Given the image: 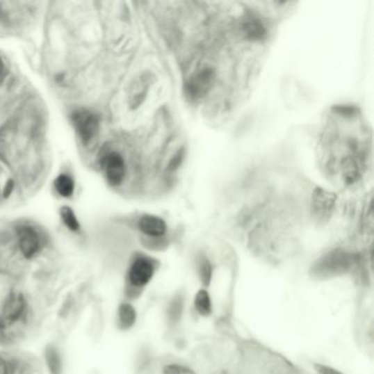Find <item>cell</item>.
Wrapping results in <instances>:
<instances>
[{
  "label": "cell",
  "mask_w": 374,
  "mask_h": 374,
  "mask_svg": "<svg viewBox=\"0 0 374 374\" xmlns=\"http://www.w3.org/2000/svg\"><path fill=\"white\" fill-rule=\"evenodd\" d=\"M156 273V261L153 258L138 254L131 260L125 275V296L129 300L138 298L143 288L151 282Z\"/></svg>",
  "instance_id": "1"
},
{
  "label": "cell",
  "mask_w": 374,
  "mask_h": 374,
  "mask_svg": "<svg viewBox=\"0 0 374 374\" xmlns=\"http://www.w3.org/2000/svg\"><path fill=\"white\" fill-rule=\"evenodd\" d=\"M199 276H200L201 281L204 286H209L212 279V266H211L210 261L208 258L202 257L199 260Z\"/></svg>",
  "instance_id": "17"
},
{
  "label": "cell",
  "mask_w": 374,
  "mask_h": 374,
  "mask_svg": "<svg viewBox=\"0 0 374 374\" xmlns=\"http://www.w3.org/2000/svg\"><path fill=\"white\" fill-rule=\"evenodd\" d=\"M102 168L111 186H120L124 180L127 166L124 158L117 152H110L102 158Z\"/></svg>",
  "instance_id": "7"
},
{
  "label": "cell",
  "mask_w": 374,
  "mask_h": 374,
  "mask_svg": "<svg viewBox=\"0 0 374 374\" xmlns=\"http://www.w3.org/2000/svg\"><path fill=\"white\" fill-rule=\"evenodd\" d=\"M163 374H197L189 366L180 364H167L161 369Z\"/></svg>",
  "instance_id": "18"
},
{
  "label": "cell",
  "mask_w": 374,
  "mask_h": 374,
  "mask_svg": "<svg viewBox=\"0 0 374 374\" xmlns=\"http://www.w3.org/2000/svg\"><path fill=\"white\" fill-rule=\"evenodd\" d=\"M17 248L21 257L33 260L41 254L44 241L41 233L31 225H20L16 229Z\"/></svg>",
  "instance_id": "3"
},
{
  "label": "cell",
  "mask_w": 374,
  "mask_h": 374,
  "mask_svg": "<svg viewBox=\"0 0 374 374\" xmlns=\"http://www.w3.org/2000/svg\"><path fill=\"white\" fill-rule=\"evenodd\" d=\"M195 307L197 312L202 316H209L212 313V301L206 290L197 292L195 299Z\"/></svg>",
  "instance_id": "14"
},
{
  "label": "cell",
  "mask_w": 374,
  "mask_h": 374,
  "mask_svg": "<svg viewBox=\"0 0 374 374\" xmlns=\"http://www.w3.org/2000/svg\"><path fill=\"white\" fill-rule=\"evenodd\" d=\"M138 320V312L134 305L129 301L120 303L117 309V326L121 330H130Z\"/></svg>",
  "instance_id": "10"
},
{
  "label": "cell",
  "mask_w": 374,
  "mask_h": 374,
  "mask_svg": "<svg viewBox=\"0 0 374 374\" xmlns=\"http://www.w3.org/2000/svg\"><path fill=\"white\" fill-rule=\"evenodd\" d=\"M138 229L143 233L145 236L152 238H159L164 236L167 233L166 222L161 218L155 216H143L138 220Z\"/></svg>",
  "instance_id": "9"
},
{
  "label": "cell",
  "mask_w": 374,
  "mask_h": 374,
  "mask_svg": "<svg viewBox=\"0 0 374 374\" xmlns=\"http://www.w3.org/2000/svg\"><path fill=\"white\" fill-rule=\"evenodd\" d=\"M54 188L56 193L63 197H70L75 191V182L73 178L66 174L58 176L54 181Z\"/></svg>",
  "instance_id": "12"
},
{
  "label": "cell",
  "mask_w": 374,
  "mask_h": 374,
  "mask_svg": "<svg viewBox=\"0 0 374 374\" xmlns=\"http://www.w3.org/2000/svg\"><path fill=\"white\" fill-rule=\"evenodd\" d=\"M30 304L24 292L9 290L0 304V318L7 330L22 325L29 318Z\"/></svg>",
  "instance_id": "2"
},
{
  "label": "cell",
  "mask_w": 374,
  "mask_h": 374,
  "mask_svg": "<svg viewBox=\"0 0 374 374\" xmlns=\"http://www.w3.org/2000/svg\"><path fill=\"white\" fill-rule=\"evenodd\" d=\"M8 330L6 328V326L3 325V320L0 318V343H3L5 341L6 337L8 335Z\"/></svg>",
  "instance_id": "21"
},
{
  "label": "cell",
  "mask_w": 374,
  "mask_h": 374,
  "mask_svg": "<svg viewBox=\"0 0 374 374\" xmlns=\"http://www.w3.org/2000/svg\"><path fill=\"white\" fill-rule=\"evenodd\" d=\"M214 79L216 74L210 68L197 72L186 83L185 91L188 98L191 100H200L204 98L213 86Z\"/></svg>",
  "instance_id": "5"
},
{
  "label": "cell",
  "mask_w": 374,
  "mask_h": 374,
  "mask_svg": "<svg viewBox=\"0 0 374 374\" xmlns=\"http://www.w3.org/2000/svg\"><path fill=\"white\" fill-rule=\"evenodd\" d=\"M182 309H184V300L180 296H176L168 307L169 320L172 323L179 322Z\"/></svg>",
  "instance_id": "16"
},
{
  "label": "cell",
  "mask_w": 374,
  "mask_h": 374,
  "mask_svg": "<svg viewBox=\"0 0 374 374\" xmlns=\"http://www.w3.org/2000/svg\"><path fill=\"white\" fill-rule=\"evenodd\" d=\"M243 32L247 39L257 41L266 37V28L257 19H250L243 24Z\"/></svg>",
  "instance_id": "11"
},
{
  "label": "cell",
  "mask_w": 374,
  "mask_h": 374,
  "mask_svg": "<svg viewBox=\"0 0 374 374\" xmlns=\"http://www.w3.org/2000/svg\"><path fill=\"white\" fill-rule=\"evenodd\" d=\"M6 75V67L5 64H3V60L0 58V83L3 81V77Z\"/></svg>",
  "instance_id": "23"
},
{
  "label": "cell",
  "mask_w": 374,
  "mask_h": 374,
  "mask_svg": "<svg viewBox=\"0 0 374 374\" xmlns=\"http://www.w3.org/2000/svg\"><path fill=\"white\" fill-rule=\"evenodd\" d=\"M315 369L318 374H343L338 370L330 368V366H324V364H315Z\"/></svg>",
  "instance_id": "20"
},
{
  "label": "cell",
  "mask_w": 374,
  "mask_h": 374,
  "mask_svg": "<svg viewBox=\"0 0 374 374\" xmlns=\"http://www.w3.org/2000/svg\"><path fill=\"white\" fill-rule=\"evenodd\" d=\"M13 187H15V185H13V180H9L7 185H6L5 190H3V197H8L13 193Z\"/></svg>",
  "instance_id": "22"
},
{
  "label": "cell",
  "mask_w": 374,
  "mask_h": 374,
  "mask_svg": "<svg viewBox=\"0 0 374 374\" xmlns=\"http://www.w3.org/2000/svg\"><path fill=\"white\" fill-rule=\"evenodd\" d=\"M60 214L63 223L72 233L81 231V225L73 209L70 208V206H63L60 208Z\"/></svg>",
  "instance_id": "13"
},
{
  "label": "cell",
  "mask_w": 374,
  "mask_h": 374,
  "mask_svg": "<svg viewBox=\"0 0 374 374\" xmlns=\"http://www.w3.org/2000/svg\"><path fill=\"white\" fill-rule=\"evenodd\" d=\"M290 366H286V364H284L282 360H279L278 357H277L276 360L273 362V366H269L268 364L267 373H257V374H288L290 371Z\"/></svg>",
  "instance_id": "19"
},
{
  "label": "cell",
  "mask_w": 374,
  "mask_h": 374,
  "mask_svg": "<svg viewBox=\"0 0 374 374\" xmlns=\"http://www.w3.org/2000/svg\"><path fill=\"white\" fill-rule=\"evenodd\" d=\"M336 204V195L322 188H316L312 195V214L316 221L327 222Z\"/></svg>",
  "instance_id": "6"
},
{
  "label": "cell",
  "mask_w": 374,
  "mask_h": 374,
  "mask_svg": "<svg viewBox=\"0 0 374 374\" xmlns=\"http://www.w3.org/2000/svg\"><path fill=\"white\" fill-rule=\"evenodd\" d=\"M21 366L18 359L9 355L0 354V374H19Z\"/></svg>",
  "instance_id": "15"
},
{
  "label": "cell",
  "mask_w": 374,
  "mask_h": 374,
  "mask_svg": "<svg viewBox=\"0 0 374 374\" xmlns=\"http://www.w3.org/2000/svg\"><path fill=\"white\" fill-rule=\"evenodd\" d=\"M213 374H227V371H224V370H221V371L216 372V373Z\"/></svg>",
  "instance_id": "24"
},
{
  "label": "cell",
  "mask_w": 374,
  "mask_h": 374,
  "mask_svg": "<svg viewBox=\"0 0 374 374\" xmlns=\"http://www.w3.org/2000/svg\"><path fill=\"white\" fill-rule=\"evenodd\" d=\"M43 359L49 374H64L65 361L60 347L55 343H49L43 350Z\"/></svg>",
  "instance_id": "8"
},
{
  "label": "cell",
  "mask_w": 374,
  "mask_h": 374,
  "mask_svg": "<svg viewBox=\"0 0 374 374\" xmlns=\"http://www.w3.org/2000/svg\"><path fill=\"white\" fill-rule=\"evenodd\" d=\"M76 132L83 144L90 143L99 130V117L90 110H76L72 115Z\"/></svg>",
  "instance_id": "4"
}]
</instances>
